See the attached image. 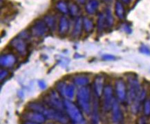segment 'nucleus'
<instances>
[{
	"mask_svg": "<svg viewBox=\"0 0 150 124\" xmlns=\"http://www.w3.org/2000/svg\"><path fill=\"white\" fill-rule=\"evenodd\" d=\"M77 102L83 112L86 114L91 113L92 109V97L91 91L89 86L80 87L76 94Z\"/></svg>",
	"mask_w": 150,
	"mask_h": 124,
	"instance_id": "f257e3e1",
	"label": "nucleus"
},
{
	"mask_svg": "<svg viewBox=\"0 0 150 124\" xmlns=\"http://www.w3.org/2000/svg\"><path fill=\"white\" fill-rule=\"evenodd\" d=\"M64 110L67 115L74 124H86V121L78 107L71 100L64 101Z\"/></svg>",
	"mask_w": 150,
	"mask_h": 124,
	"instance_id": "f03ea898",
	"label": "nucleus"
},
{
	"mask_svg": "<svg viewBox=\"0 0 150 124\" xmlns=\"http://www.w3.org/2000/svg\"><path fill=\"white\" fill-rule=\"evenodd\" d=\"M127 102L128 104H132L136 97L138 96L142 88L140 82L136 77H129L127 79Z\"/></svg>",
	"mask_w": 150,
	"mask_h": 124,
	"instance_id": "7ed1b4c3",
	"label": "nucleus"
},
{
	"mask_svg": "<svg viewBox=\"0 0 150 124\" xmlns=\"http://www.w3.org/2000/svg\"><path fill=\"white\" fill-rule=\"evenodd\" d=\"M59 95L56 90H51L44 97V102L49 108L62 110L64 109V102L62 101Z\"/></svg>",
	"mask_w": 150,
	"mask_h": 124,
	"instance_id": "20e7f679",
	"label": "nucleus"
},
{
	"mask_svg": "<svg viewBox=\"0 0 150 124\" xmlns=\"http://www.w3.org/2000/svg\"><path fill=\"white\" fill-rule=\"evenodd\" d=\"M43 114L47 119L53 120L62 124H69V117L68 115L63 112L62 110L48 108H45V111L43 112Z\"/></svg>",
	"mask_w": 150,
	"mask_h": 124,
	"instance_id": "39448f33",
	"label": "nucleus"
},
{
	"mask_svg": "<svg viewBox=\"0 0 150 124\" xmlns=\"http://www.w3.org/2000/svg\"><path fill=\"white\" fill-rule=\"evenodd\" d=\"M103 109L105 112L111 111L115 97L113 95V88L111 85L107 84L105 86L103 95Z\"/></svg>",
	"mask_w": 150,
	"mask_h": 124,
	"instance_id": "423d86ee",
	"label": "nucleus"
},
{
	"mask_svg": "<svg viewBox=\"0 0 150 124\" xmlns=\"http://www.w3.org/2000/svg\"><path fill=\"white\" fill-rule=\"evenodd\" d=\"M49 28L42 20H36L32 24L30 29V34L35 37H42L49 31Z\"/></svg>",
	"mask_w": 150,
	"mask_h": 124,
	"instance_id": "0eeeda50",
	"label": "nucleus"
},
{
	"mask_svg": "<svg viewBox=\"0 0 150 124\" xmlns=\"http://www.w3.org/2000/svg\"><path fill=\"white\" fill-rule=\"evenodd\" d=\"M115 93H116L117 99L118 102L124 103L127 102V89L125 81L121 78L117 79L115 81Z\"/></svg>",
	"mask_w": 150,
	"mask_h": 124,
	"instance_id": "6e6552de",
	"label": "nucleus"
},
{
	"mask_svg": "<svg viewBox=\"0 0 150 124\" xmlns=\"http://www.w3.org/2000/svg\"><path fill=\"white\" fill-rule=\"evenodd\" d=\"M111 112L112 124H124V114H123L122 110L119 104L118 100L116 98L113 101Z\"/></svg>",
	"mask_w": 150,
	"mask_h": 124,
	"instance_id": "1a4fd4ad",
	"label": "nucleus"
},
{
	"mask_svg": "<svg viewBox=\"0 0 150 124\" xmlns=\"http://www.w3.org/2000/svg\"><path fill=\"white\" fill-rule=\"evenodd\" d=\"M22 119L26 121H30L38 124L44 123L46 121V117L42 113L28 110L22 115Z\"/></svg>",
	"mask_w": 150,
	"mask_h": 124,
	"instance_id": "9d476101",
	"label": "nucleus"
},
{
	"mask_svg": "<svg viewBox=\"0 0 150 124\" xmlns=\"http://www.w3.org/2000/svg\"><path fill=\"white\" fill-rule=\"evenodd\" d=\"M10 44L19 54L25 55L27 52V43L21 37H17L11 40Z\"/></svg>",
	"mask_w": 150,
	"mask_h": 124,
	"instance_id": "9b49d317",
	"label": "nucleus"
},
{
	"mask_svg": "<svg viewBox=\"0 0 150 124\" xmlns=\"http://www.w3.org/2000/svg\"><path fill=\"white\" fill-rule=\"evenodd\" d=\"M105 86V78L102 75H98L93 82L94 95L98 98L101 97Z\"/></svg>",
	"mask_w": 150,
	"mask_h": 124,
	"instance_id": "f8f14e48",
	"label": "nucleus"
},
{
	"mask_svg": "<svg viewBox=\"0 0 150 124\" xmlns=\"http://www.w3.org/2000/svg\"><path fill=\"white\" fill-rule=\"evenodd\" d=\"M16 62L15 55L12 54H6L1 55L0 57V64L3 67H12Z\"/></svg>",
	"mask_w": 150,
	"mask_h": 124,
	"instance_id": "ddd939ff",
	"label": "nucleus"
},
{
	"mask_svg": "<svg viewBox=\"0 0 150 124\" xmlns=\"http://www.w3.org/2000/svg\"><path fill=\"white\" fill-rule=\"evenodd\" d=\"M98 98L95 95V97L93 99L92 102V109H91V114H92V122L93 124H99L100 117H99V112H98Z\"/></svg>",
	"mask_w": 150,
	"mask_h": 124,
	"instance_id": "4468645a",
	"label": "nucleus"
},
{
	"mask_svg": "<svg viewBox=\"0 0 150 124\" xmlns=\"http://www.w3.org/2000/svg\"><path fill=\"white\" fill-rule=\"evenodd\" d=\"M69 29V22L67 18L64 16L61 17L59 20L58 31L59 34L61 35H64L67 33Z\"/></svg>",
	"mask_w": 150,
	"mask_h": 124,
	"instance_id": "2eb2a0df",
	"label": "nucleus"
},
{
	"mask_svg": "<svg viewBox=\"0 0 150 124\" xmlns=\"http://www.w3.org/2000/svg\"><path fill=\"white\" fill-rule=\"evenodd\" d=\"M82 27H83V21L80 18H78L75 22V25L72 32V37L78 38L82 33Z\"/></svg>",
	"mask_w": 150,
	"mask_h": 124,
	"instance_id": "dca6fc26",
	"label": "nucleus"
},
{
	"mask_svg": "<svg viewBox=\"0 0 150 124\" xmlns=\"http://www.w3.org/2000/svg\"><path fill=\"white\" fill-rule=\"evenodd\" d=\"M99 6V1L98 0H90L86 4L85 10L89 15H93L97 11Z\"/></svg>",
	"mask_w": 150,
	"mask_h": 124,
	"instance_id": "f3484780",
	"label": "nucleus"
},
{
	"mask_svg": "<svg viewBox=\"0 0 150 124\" xmlns=\"http://www.w3.org/2000/svg\"><path fill=\"white\" fill-rule=\"evenodd\" d=\"M28 110H30V111H34V112H38L40 113L43 114V112L45 110V106L43 104H41L40 102H30L27 104Z\"/></svg>",
	"mask_w": 150,
	"mask_h": 124,
	"instance_id": "a211bd4d",
	"label": "nucleus"
},
{
	"mask_svg": "<svg viewBox=\"0 0 150 124\" xmlns=\"http://www.w3.org/2000/svg\"><path fill=\"white\" fill-rule=\"evenodd\" d=\"M74 83L75 85H78L80 87L86 86L89 83V79L86 76L78 75L74 77Z\"/></svg>",
	"mask_w": 150,
	"mask_h": 124,
	"instance_id": "6ab92c4d",
	"label": "nucleus"
},
{
	"mask_svg": "<svg viewBox=\"0 0 150 124\" xmlns=\"http://www.w3.org/2000/svg\"><path fill=\"white\" fill-rule=\"evenodd\" d=\"M44 21L50 30H54L56 27V19L53 15H47L44 17Z\"/></svg>",
	"mask_w": 150,
	"mask_h": 124,
	"instance_id": "aec40b11",
	"label": "nucleus"
},
{
	"mask_svg": "<svg viewBox=\"0 0 150 124\" xmlns=\"http://www.w3.org/2000/svg\"><path fill=\"white\" fill-rule=\"evenodd\" d=\"M115 13H116V16L120 20H124L125 16V8L122 2H120V1H117L115 4Z\"/></svg>",
	"mask_w": 150,
	"mask_h": 124,
	"instance_id": "412c9836",
	"label": "nucleus"
},
{
	"mask_svg": "<svg viewBox=\"0 0 150 124\" xmlns=\"http://www.w3.org/2000/svg\"><path fill=\"white\" fill-rule=\"evenodd\" d=\"M75 84L73 83H69L67 84L66 86V89H65L64 92V97L67 98L69 100H71L74 99L75 96Z\"/></svg>",
	"mask_w": 150,
	"mask_h": 124,
	"instance_id": "4be33fe9",
	"label": "nucleus"
},
{
	"mask_svg": "<svg viewBox=\"0 0 150 124\" xmlns=\"http://www.w3.org/2000/svg\"><path fill=\"white\" fill-rule=\"evenodd\" d=\"M82 21H83V28L84 30L88 33L93 31L94 28V24L93 21L88 18H84L82 19Z\"/></svg>",
	"mask_w": 150,
	"mask_h": 124,
	"instance_id": "5701e85b",
	"label": "nucleus"
},
{
	"mask_svg": "<svg viewBox=\"0 0 150 124\" xmlns=\"http://www.w3.org/2000/svg\"><path fill=\"white\" fill-rule=\"evenodd\" d=\"M105 16L106 27L107 28L112 27V26L113 25V22H114V20H113V17L110 9L109 8L106 9Z\"/></svg>",
	"mask_w": 150,
	"mask_h": 124,
	"instance_id": "b1692460",
	"label": "nucleus"
},
{
	"mask_svg": "<svg viewBox=\"0 0 150 124\" xmlns=\"http://www.w3.org/2000/svg\"><path fill=\"white\" fill-rule=\"evenodd\" d=\"M55 7L59 12L63 13V14H67L69 12V6L64 1H59L55 5Z\"/></svg>",
	"mask_w": 150,
	"mask_h": 124,
	"instance_id": "393cba45",
	"label": "nucleus"
},
{
	"mask_svg": "<svg viewBox=\"0 0 150 124\" xmlns=\"http://www.w3.org/2000/svg\"><path fill=\"white\" fill-rule=\"evenodd\" d=\"M106 26L105 25V16L103 14H100L98 16V29L99 32L103 30V28Z\"/></svg>",
	"mask_w": 150,
	"mask_h": 124,
	"instance_id": "a878e982",
	"label": "nucleus"
},
{
	"mask_svg": "<svg viewBox=\"0 0 150 124\" xmlns=\"http://www.w3.org/2000/svg\"><path fill=\"white\" fill-rule=\"evenodd\" d=\"M67 83L64 81H59L56 84V90L58 92V93L62 96L64 97V92H65V89H66V86H67Z\"/></svg>",
	"mask_w": 150,
	"mask_h": 124,
	"instance_id": "bb28decb",
	"label": "nucleus"
},
{
	"mask_svg": "<svg viewBox=\"0 0 150 124\" xmlns=\"http://www.w3.org/2000/svg\"><path fill=\"white\" fill-rule=\"evenodd\" d=\"M69 13L71 16L76 17L78 15L79 13V11H80V8H79L78 6L75 3H72L69 5Z\"/></svg>",
	"mask_w": 150,
	"mask_h": 124,
	"instance_id": "cd10ccee",
	"label": "nucleus"
},
{
	"mask_svg": "<svg viewBox=\"0 0 150 124\" xmlns=\"http://www.w3.org/2000/svg\"><path fill=\"white\" fill-rule=\"evenodd\" d=\"M143 112L145 117L150 116V100L146 99L143 103Z\"/></svg>",
	"mask_w": 150,
	"mask_h": 124,
	"instance_id": "c85d7f7f",
	"label": "nucleus"
},
{
	"mask_svg": "<svg viewBox=\"0 0 150 124\" xmlns=\"http://www.w3.org/2000/svg\"><path fill=\"white\" fill-rule=\"evenodd\" d=\"M139 50L140 52L143 53V54L150 55V48L147 46H145V45L140 46V47L139 48Z\"/></svg>",
	"mask_w": 150,
	"mask_h": 124,
	"instance_id": "c756f323",
	"label": "nucleus"
},
{
	"mask_svg": "<svg viewBox=\"0 0 150 124\" xmlns=\"http://www.w3.org/2000/svg\"><path fill=\"white\" fill-rule=\"evenodd\" d=\"M8 75V70L4 69L1 70V72H0V79H1V81H3Z\"/></svg>",
	"mask_w": 150,
	"mask_h": 124,
	"instance_id": "7c9ffc66",
	"label": "nucleus"
},
{
	"mask_svg": "<svg viewBox=\"0 0 150 124\" xmlns=\"http://www.w3.org/2000/svg\"><path fill=\"white\" fill-rule=\"evenodd\" d=\"M103 59L105 61H113L116 60V57L111 55H103Z\"/></svg>",
	"mask_w": 150,
	"mask_h": 124,
	"instance_id": "2f4dec72",
	"label": "nucleus"
},
{
	"mask_svg": "<svg viewBox=\"0 0 150 124\" xmlns=\"http://www.w3.org/2000/svg\"><path fill=\"white\" fill-rule=\"evenodd\" d=\"M137 124H147V119H146L145 116H142V117L138 118Z\"/></svg>",
	"mask_w": 150,
	"mask_h": 124,
	"instance_id": "473e14b6",
	"label": "nucleus"
},
{
	"mask_svg": "<svg viewBox=\"0 0 150 124\" xmlns=\"http://www.w3.org/2000/svg\"><path fill=\"white\" fill-rule=\"evenodd\" d=\"M38 85L42 90H45L47 88V84H46L45 81H43V80H40L38 81Z\"/></svg>",
	"mask_w": 150,
	"mask_h": 124,
	"instance_id": "72a5a7b5",
	"label": "nucleus"
},
{
	"mask_svg": "<svg viewBox=\"0 0 150 124\" xmlns=\"http://www.w3.org/2000/svg\"><path fill=\"white\" fill-rule=\"evenodd\" d=\"M77 1H78V2L79 4H85L87 0H77Z\"/></svg>",
	"mask_w": 150,
	"mask_h": 124,
	"instance_id": "f704fd0d",
	"label": "nucleus"
},
{
	"mask_svg": "<svg viewBox=\"0 0 150 124\" xmlns=\"http://www.w3.org/2000/svg\"><path fill=\"white\" fill-rule=\"evenodd\" d=\"M22 124H38V123H33V122H30V121H25Z\"/></svg>",
	"mask_w": 150,
	"mask_h": 124,
	"instance_id": "c9c22d12",
	"label": "nucleus"
},
{
	"mask_svg": "<svg viewBox=\"0 0 150 124\" xmlns=\"http://www.w3.org/2000/svg\"><path fill=\"white\" fill-rule=\"evenodd\" d=\"M121 1H122L123 3L126 4H129L130 2V0H121Z\"/></svg>",
	"mask_w": 150,
	"mask_h": 124,
	"instance_id": "e433bc0d",
	"label": "nucleus"
},
{
	"mask_svg": "<svg viewBox=\"0 0 150 124\" xmlns=\"http://www.w3.org/2000/svg\"><path fill=\"white\" fill-rule=\"evenodd\" d=\"M101 1H103V2H106V3H109V2H111L112 0H101Z\"/></svg>",
	"mask_w": 150,
	"mask_h": 124,
	"instance_id": "4c0bfd02",
	"label": "nucleus"
},
{
	"mask_svg": "<svg viewBox=\"0 0 150 124\" xmlns=\"http://www.w3.org/2000/svg\"><path fill=\"white\" fill-rule=\"evenodd\" d=\"M47 124H55V123H51H51H48Z\"/></svg>",
	"mask_w": 150,
	"mask_h": 124,
	"instance_id": "58836bf2",
	"label": "nucleus"
}]
</instances>
